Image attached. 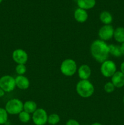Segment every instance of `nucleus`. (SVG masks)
Returning a JSON list of instances; mask_svg holds the SVG:
<instances>
[{"instance_id": "1", "label": "nucleus", "mask_w": 124, "mask_h": 125, "mask_svg": "<svg viewBox=\"0 0 124 125\" xmlns=\"http://www.w3.org/2000/svg\"><path fill=\"white\" fill-rule=\"evenodd\" d=\"M90 51L93 58L99 63L106 61L109 56L108 45L102 40L94 41L91 45Z\"/></svg>"}, {"instance_id": "2", "label": "nucleus", "mask_w": 124, "mask_h": 125, "mask_svg": "<svg viewBox=\"0 0 124 125\" xmlns=\"http://www.w3.org/2000/svg\"><path fill=\"white\" fill-rule=\"evenodd\" d=\"M76 91L79 96L86 98L93 95L94 92V87L88 79L80 80L76 85Z\"/></svg>"}, {"instance_id": "3", "label": "nucleus", "mask_w": 124, "mask_h": 125, "mask_svg": "<svg viewBox=\"0 0 124 125\" xmlns=\"http://www.w3.org/2000/svg\"><path fill=\"white\" fill-rule=\"evenodd\" d=\"M77 65L74 60L66 59L62 62L60 65V71L62 74L66 76H72L77 72Z\"/></svg>"}, {"instance_id": "4", "label": "nucleus", "mask_w": 124, "mask_h": 125, "mask_svg": "<svg viewBox=\"0 0 124 125\" xmlns=\"http://www.w3.org/2000/svg\"><path fill=\"white\" fill-rule=\"evenodd\" d=\"M5 109L9 114L18 115L23 111V103L17 98L11 99L6 103Z\"/></svg>"}, {"instance_id": "5", "label": "nucleus", "mask_w": 124, "mask_h": 125, "mask_svg": "<svg viewBox=\"0 0 124 125\" xmlns=\"http://www.w3.org/2000/svg\"><path fill=\"white\" fill-rule=\"evenodd\" d=\"M116 65L113 61L106 60L102 62L100 67L101 73L106 78H110L116 72Z\"/></svg>"}, {"instance_id": "6", "label": "nucleus", "mask_w": 124, "mask_h": 125, "mask_svg": "<svg viewBox=\"0 0 124 125\" xmlns=\"http://www.w3.org/2000/svg\"><path fill=\"white\" fill-rule=\"evenodd\" d=\"M0 87L5 92H10L16 87L15 79L10 75H5L0 78Z\"/></svg>"}, {"instance_id": "7", "label": "nucleus", "mask_w": 124, "mask_h": 125, "mask_svg": "<svg viewBox=\"0 0 124 125\" xmlns=\"http://www.w3.org/2000/svg\"><path fill=\"white\" fill-rule=\"evenodd\" d=\"M47 112L42 108L37 109L33 113L32 120L35 125H45L47 122Z\"/></svg>"}, {"instance_id": "8", "label": "nucleus", "mask_w": 124, "mask_h": 125, "mask_svg": "<svg viewBox=\"0 0 124 125\" xmlns=\"http://www.w3.org/2000/svg\"><path fill=\"white\" fill-rule=\"evenodd\" d=\"M114 32V29L111 24L104 25L100 28L98 35L100 40L103 41H108L113 37Z\"/></svg>"}, {"instance_id": "9", "label": "nucleus", "mask_w": 124, "mask_h": 125, "mask_svg": "<svg viewBox=\"0 0 124 125\" xmlns=\"http://www.w3.org/2000/svg\"><path fill=\"white\" fill-rule=\"evenodd\" d=\"M12 59L17 64H25L28 61V54L22 49H17L12 53Z\"/></svg>"}, {"instance_id": "10", "label": "nucleus", "mask_w": 124, "mask_h": 125, "mask_svg": "<svg viewBox=\"0 0 124 125\" xmlns=\"http://www.w3.org/2000/svg\"><path fill=\"white\" fill-rule=\"evenodd\" d=\"M16 87L21 90H26L29 87L30 82L27 78L24 75H18L15 78Z\"/></svg>"}, {"instance_id": "11", "label": "nucleus", "mask_w": 124, "mask_h": 125, "mask_svg": "<svg viewBox=\"0 0 124 125\" xmlns=\"http://www.w3.org/2000/svg\"><path fill=\"white\" fill-rule=\"evenodd\" d=\"M111 83L117 88L124 86V74L121 72H116L111 77Z\"/></svg>"}, {"instance_id": "12", "label": "nucleus", "mask_w": 124, "mask_h": 125, "mask_svg": "<svg viewBox=\"0 0 124 125\" xmlns=\"http://www.w3.org/2000/svg\"><path fill=\"white\" fill-rule=\"evenodd\" d=\"M78 74L81 80H87L91 75V69L88 65H81L78 69Z\"/></svg>"}, {"instance_id": "13", "label": "nucleus", "mask_w": 124, "mask_h": 125, "mask_svg": "<svg viewBox=\"0 0 124 125\" xmlns=\"http://www.w3.org/2000/svg\"><path fill=\"white\" fill-rule=\"evenodd\" d=\"M74 18L79 23H85L88 18V14L86 10L78 8L74 12Z\"/></svg>"}, {"instance_id": "14", "label": "nucleus", "mask_w": 124, "mask_h": 125, "mask_svg": "<svg viewBox=\"0 0 124 125\" xmlns=\"http://www.w3.org/2000/svg\"><path fill=\"white\" fill-rule=\"evenodd\" d=\"M77 4L79 8L84 10H89L93 8L96 4V0H77Z\"/></svg>"}, {"instance_id": "15", "label": "nucleus", "mask_w": 124, "mask_h": 125, "mask_svg": "<svg viewBox=\"0 0 124 125\" xmlns=\"http://www.w3.org/2000/svg\"><path fill=\"white\" fill-rule=\"evenodd\" d=\"M37 109V104L34 101H27L23 104V111L29 114H33Z\"/></svg>"}, {"instance_id": "16", "label": "nucleus", "mask_w": 124, "mask_h": 125, "mask_svg": "<svg viewBox=\"0 0 124 125\" xmlns=\"http://www.w3.org/2000/svg\"><path fill=\"white\" fill-rule=\"evenodd\" d=\"M100 20L105 25L110 24L113 21V16L108 11H103L100 14Z\"/></svg>"}, {"instance_id": "17", "label": "nucleus", "mask_w": 124, "mask_h": 125, "mask_svg": "<svg viewBox=\"0 0 124 125\" xmlns=\"http://www.w3.org/2000/svg\"><path fill=\"white\" fill-rule=\"evenodd\" d=\"M114 39L115 41H117L119 43H122L124 42V28L122 27H119V28H116L114 30Z\"/></svg>"}, {"instance_id": "18", "label": "nucleus", "mask_w": 124, "mask_h": 125, "mask_svg": "<svg viewBox=\"0 0 124 125\" xmlns=\"http://www.w3.org/2000/svg\"><path fill=\"white\" fill-rule=\"evenodd\" d=\"M108 49H109V54H111L115 57H119L122 55L119 46L111 44L108 45Z\"/></svg>"}, {"instance_id": "19", "label": "nucleus", "mask_w": 124, "mask_h": 125, "mask_svg": "<svg viewBox=\"0 0 124 125\" xmlns=\"http://www.w3.org/2000/svg\"><path fill=\"white\" fill-rule=\"evenodd\" d=\"M60 121V116L57 114H52L48 115L47 123L51 125H55L58 123Z\"/></svg>"}, {"instance_id": "20", "label": "nucleus", "mask_w": 124, "mask_h": 125, "mask_svg": "<svg viewBox=\"0 0 124 125\" xmlns=\"http://www.w3.org/2000/svg\"><path fill=\"white\" fill-rule=\"evenodd\" d=\"M18 118L22 123H26L30 121V115L26 111H23L18 114Z\"/></svg>"}, {"instance_id": "21", "label": "nucleus", "mask_w": 124, "mask_h": 125, "mask_svg": "<svg viewBox=\"0 0 124 125\" xmlns=\"http://www.w3.org/2000/svg\"><path fill=\"white\" fill-rule=\"evenodd\" d=\"M8 114L5 109L0 107V125H4L8 120Z\"/></svg>"}, {"instance_id": "22", "label": "nucleus", "mask_w": 124, "mask_h": 125, "mask_svg": "<svg viewBox=\"0 0 124 125\" xmlns=\"http://www.w3.org/2000/svg\"><path fill=\"white\" fill-rule=\"evenodd\" d=\"M26 70L25 64H18L15 68V71L18 75H24L26 72Z\"/></svg>"}, {"instance_id": "23", "label": "nucleus", "mask_w": 124, "mask_h": 125, "mask_svg": "<svg viewBox=\"0 0 124 125\" xmlns=\"http://www.w3.org/2000/svg\"><path fill=\"white\" fill-rule=\"evenodd\" d=\"M115 86L111 82H108L104 85V90L107 94H111L115 90Z\"/></svg>"}, {"instance_id": "24", "label": "nucleus", "mask_w": 124, "mask_h": 125, "mask_svg": "<svg viewBox=\"0 0 124 125\" xmlns=\"http://www.w3.org/2000/svg\"><path fill=\"white\" fill-rule=\"evenodd\" d=\"M66 125H80V123L74 119H70L66 122Z\"/></svg>"}, {"instance_id": "25", "label": "nucleus", "mask_w": 124, "mask_h": 125, "mask_svg": "<svg viewBox=\"0 0 124 125\" xmlns=\"http://www.w3.org/2000/svg\"><path fill=\"white\" fill-rule=\"evenodd\" d=\"M120 51H121V52H122V54L124 55V42L121 44V45L120 46Z\"/></svg>"}, {"instance_id": "26", "label": "nucleus", "mask_w": 124, "mask_h": 125, "mask_svg": "<svg viewBox=\"0 0 124 125\" xmlns=\"http://www.w3.org/2000/svg\"><path fill=\"white\" fill-rule=\"evenodd\" d=\"M120 72L124 74V62H123L120 65Z\"/></svg>"}, {"instance_id": "27", "label": "nucleus", "mask_w": 124, "mask_h": 125, "mask_svg": "<svg viewBox=\"0 0 124 125\" xmlns=\"http://www.w3.org/2000/svg\"><path fill=\"white\" fill-rule=\"evenodd\" d=\"M5 95V92L0 87V98L2 97L3 96H4Z\"/></svg>"}, {"instance_id": "28", "label": "nucleus", "mask_w": 124, "mask_h": 125, "mask_svg": "<svg viewBox=\"0 0 124 125\" xmlns=\"http://www.w3.org/2000/svg\"><path fill=\"white\" fill-rule=\"evenodd\" d=\"M91 125H102L101 124V123H97V122H96V123H92V124Z\"/></svg>"}, {"instance_id": "29", "label": "nucleus", "mask_w": 124, "mask_h": 125, "mask_svg": "<svg viewBox=\"0 0 124 125\" xmlns=\"http://www.w3.org/2000/svg\"><path fill=\"white\" fill-rule=\"evenodd\" d=\"M123 103H124V98H123Z\"/></svg>"}, {"instance_id": "30", "label": "nucleus", "mask_w": 124, "mask_h": 125, "mask_svg": "<svg viewBox=\"0 0 124 125\" xmlns=\"http://www.w3.org/2000/svg\"><path fill=\"white\" fill-rule=\"evenodd\" d=\"M2 0H0V3H1V2H2Z\"/></svg>"}]
</instances>
